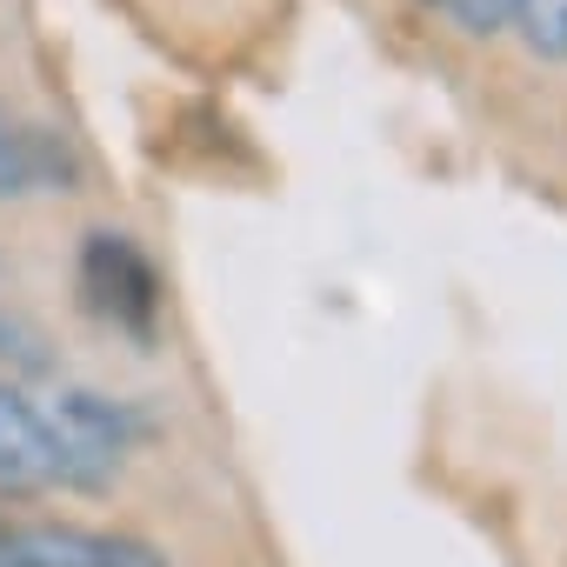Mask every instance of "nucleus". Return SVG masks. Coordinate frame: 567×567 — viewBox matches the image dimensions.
Masks as SVG:
<instances>
[{
    "label": "nucleus",
    "instance_id": "f257e3e1",
    "mask_svg": "<svg viewBox=\"0 0 567 567\" xmlns=\"http://www.w3.org/2000/svg\"><path fill=\"white\" fill-rule=\"evenodd\" d=\"M81 308L101 328L127 334V341H154L161 280H154V260L127 234H87V247H81Z\"/></svg>",
    "mask_w": 567,
    "mask_h": 567
},
{
    "label": "nucleus",
    "instance_id": "6e6552de",
    "mask_svg": "<svg viewBox=\"0 0 567 567\" xmlns=\"http://www.w3.org/2000/svg\"><path fill=\"white\" fill-rule=\"evenodd\" d=\"M0 354H8V361H41L34 334H28L21 321H8V315H0Z\"/></svg>",
    "mask_w": 567,
    "mask_h": 567
},
{
    "label": "nucleus",
    "instance_id": "20e7f679",
    "mask_svg": "<svg viewBox=\"0 0 567 567\" xmlns=\"http://www.w3.org/2000/svg\"><path fill=\"white\" fill-rule=\"evenodd\" d=\"M61 487V447L48 401L0 381V501H28Z\"/></svg>",
    "mask_w": 567,
    "mask_h": 567
},
{
    "label": "nucleus",
    "instance_id": "39448f33",
    "mask_svg": "<svg viewBox=\"0 0 567 567\" xmlns=\"http://www.w3.org/2000/svg\"><path fill=\"white\" fill-rule=\"evenodd\" d=\"M81 181V161L74 147L41 127V121H21L0 107V200H34V194H68Z\"/></svg>",
    "mask_w": 567,
    "mask_h": 567
},
{
    "label": "nucleus",
    "instance_id": "7ed1b4c3",
    "mask_svg": "<svg viewBox=\"0 0 567 567\" xmlns=\"http://www.w3.org/2000/svg\"><path fill=\"white\" fill-rule=\"evenodd\" d=\"M0 567H167L141 534L68 527V520H0Z\"/></svg>",
    "mask_w": 567,
    "mask_h": 567
},
{
    "label": "nucleus",
    "instance_id": "0eeeda50",
    "mask_svg": "<svg viewBox=\"0 0 567 567\" xmlns=\"http://www.w3.org/2000/svg\"><path fill=\"white\" fill-rule=\"evenodd\" d=\"M441 8L467 28V34H501L514 21V0H441Z\"/></svg>",
    "mask_w": 567,
    "mask_h": 567
},
{
    "label": "nucleus",
    "instance_id": "f03ea898",
    "mask_svg": "<svg viewBox=\"0 0 567 567\" xmlns=\"http://www.w3.org/2000/svg\"><path fill=\"white\" fill-rule=\"evenodd\" d=\"M48 414H54V447H61V487H107L141 441L134 408L87 394V388L48 394Z\"/></svg>",
    "mask_w": 567,
    "mask_h": 567
},
{
    "label": "nucleus",
    "instance_id": "423d86ee",
    "mask_svg": "<svg viewBox=\"0 0 567 567\" xmlns=\"http://www.w3.org/2000/svg\"><path fill=\"white\" fill-rule=\"evenodd\" d=\"M514 21H520L534 54L567 61V0H514Z\"/></svg>",
    "mask_w": 567,
    "mask_h": 567
}]
</instances>
